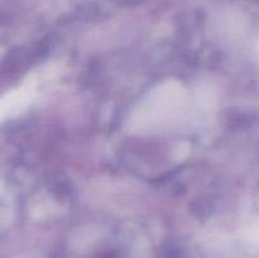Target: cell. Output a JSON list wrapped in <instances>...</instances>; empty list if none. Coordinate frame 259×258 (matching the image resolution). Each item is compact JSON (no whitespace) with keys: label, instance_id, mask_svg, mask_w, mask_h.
Returning <instances> with one entry per match:
<instances>
[{"label":"cell","instance_id":"cell-1","mask_svg":"<svg viewBox=\"0 0 259 258\" xmlns=\"http://www.w3.org/2000/svg\"><path fill=\"white\" fill-rule=\"evenodd\" d=\"M98 258H113V257L109 254H104V255H100V257H98Z\"/></svg>","mask_w":259,"mask_h":258}]
</instances>
